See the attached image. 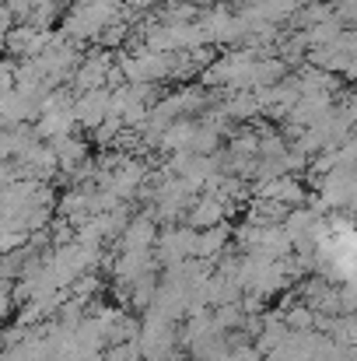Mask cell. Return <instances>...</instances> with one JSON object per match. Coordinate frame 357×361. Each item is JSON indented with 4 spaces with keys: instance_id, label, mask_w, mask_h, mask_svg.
<instances>
[{
    "instance_id": "1",
    "label": "cell",
    "mask_w": 357,
    "mask_h": 361,
    "mask_svg": "<svg viewBox=\"0 0 357 361\" xmlns=\"http://www.w3.org/2000/svg\"><path fill=\"white\" fill-rule=\"evenodd\" d=\"M74 116L77 123H84V126H102V123L113 116V92H106V88H99V92H84V99L74 106Z\"/></svg>"
}]
</instances>
